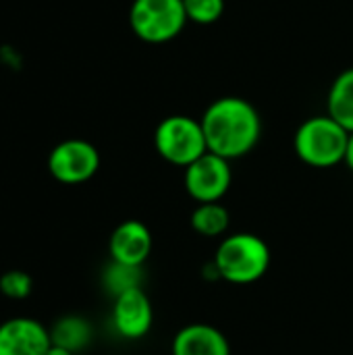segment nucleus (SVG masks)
Here are the masks:
<instances>
[{"mask_svg":"<svg viewBox=\"0 0 353 355\" xmlns=\"http://www.w3.org/2000/svg\"><path fill=\"white\" fill-rule=\"evenodd\" d=\"M104 285L112 293V297H117L129 289H137V287H141V268L112 262L104 272Z\"/></svg>","mask_w":353,"mask_h":355,"instance_id":"nucleus-15","label":"nucleus"},{"mask_svg":"<svg viewBox=\"0 0 353 355\" xmlns=\"http://www.w3.org/2000/svg\"><path fill=\"white\" fill-rule=\"evenodd\" d=\"M343 164H347V168L353 173V133L350 135V144H347V154H345V162Z\"/></svg>","mask_w":353,"mask_h":355,"instance_id":"nucleus-18","label":"nucleus"},{"mask_svg":"<svg viewBox=\"0 0 353 355\" xmlns=\"http://www.w3.org/2000/svg\"><path fill=\"white\" fill-rule=\"evenodd\" d=\"M33 281L23 270H8L0 277V293L8 300H25L31 293Z\"/></svg>","mask_w":353,"mask_h":355,"instance_id":"nucleus-17","label":"nucleus"},{"mask_svg":"<svg viewBox=\"0 0 353 355\" xmlns=\"http://www.w3.org/2000/svg\"><path fill=\"white\" fill-rule=\"evenodd\" d=\"M270 248L254 233H235L225 237L214 254V270L233 285H252L270 268Z\"/></svg>","mask_w":353,"mask_h":355,"instance_id":"nucleus-2","label":"nucleus"},{"mask_svg":"<svg viewBox=\"0 0 353 355\" xmlns=\"http://www.w3.org/2000/svg\"><path fill=\"white\" fill-rule=\"evenodd\" d=\"M154 248L152 231L141 220H125L121 223L108 241V252L112 262L137 266L141 268L146 260L150 258Z\"/></svg>","mask_w":353,"mask_h":355,"instance_id":"nucleus-10","label":"nucleus"},{"mask_svg":"<svg viewBox=\"0 0 353 355\" xmlns=\"http://www.w3.org/2000/svg\"><path fill=\"white\" fill-rule=\"evenodd\" d=\"M173 355H231V345L223 331L206 322L183 327L171 345Z\"/></svg>","mask_w":353,"mask_h":355,"instance_id":"nucleus-11","label":"nucleus"},{"mask_svg":"<svg viewBox=\"0 0 353 355\" xmlns=\"http://www.w3.org/2000/svg\"><path fill=\"white\" fill-rule=\"evenodd\" d=\"M183 183L189 198L198 204L221 202L233 183L231 162L212 152H206L185 168Z\"/></svg>","mask_w":353,"mask_h":355,"instance_id":"nucleus-7","label":"nucleus"},{"mask_svg":"<svg viewBox=\"0 0 353 355\" xmlns=\"http://www.w3.org/2000/svg\"><path fill=\"white\" fill-rule=\"evenodd\" d=\"M152 322H154L152 302L141 287L129 289L114 297L112 327L123 339L135 341L146 337L152 329Z\"/></svg>","mask_w":353,"mask_h":355,"instance_id":"nucleus-8","label":"nucleus"},{"mask_svg":"<svg viewBox=\"0 0 353 355\" xmlns=\"http://www.w3.org/2000/svg\"><path fill=\"white\" fill-rule=\"evenodd\" d=\"M154 148L162 160L181 168H187L208 152L202 123L187 114L162 119L154 131Z\"/></svg>","mask_w":353,"mask_h":355,"instance_id":"nucleus-4","label":"nucleus"},{"mask_svg":"<svg viewBox=\"0 0 353 355\" xmlns=\"http://www.w3.org/2000/svg\"><path fill=\"white\" fill-rule=\"evenodd\" d=\"M50 331L35 318L17 316L0 324V355H46Z\"/></svg>","mask_w":353,"mask_h":355,"instance_id":"nucleus-9","label":"nucleus"},{"mask_svg":"<svg viewBox=\"0 0 353 355\" xmlns=\"http://www.w3.org/2000/svg\"><path fill=\"white\" fill-rule=\"evenodd\" d=\"M350 135L352 133L329 114H316L298 127L293 150L295 156L312 168H333L345 162Z\"/></svg>","mask_w":353,"mask_h":355,"instance_id":"nucleus-3","label":"nucleus"},{"mask_svg":"<svg viewBox=\"0 0 353 355\" xmlns=\"http://www.w3.org/2000/svg\"><path fill=\"white\" fill-rule=\"evenodd\" d=\"M100 168V152L85 139H64L56 144L48 156L50 175L64 185L89 181Z\"/></svg>","mask_w":353,"mask_h":355,"instance_id":"nucleus-6","label":"nucleus"},{"mask_svg":"<svg viewBox=\"0 0 353 355\" xmlns=\"http://www.w3.org/2000/svg\"><path fill=\"white\" fill-rule=\"evenodd\" d=\"M187 25L183 0H133L129 27L146 44H166Z\"/></svg>","mask_w":353,"mask_h":355,"instance_id":"nucleus-5","label":"nucleus"},{"mask_svg":"<svg viewBox=\"0 0 353 355\" xmlns=\"http://www.w3.org/2000/svg\"><path fill=\"white\" fill-rule=\"evenodd\" d=\"M189 225L198 235L214 239V237H223L227 233V229L231 225V214L221 202L198 204L196 210L191 212Z\"/></svg>","mask_w":353,"mask_h":355,"instance_id":"nucleus-14","label":"nucleus"},{"mask_svg":"<svg viewBox=\"0 0 353 355\" xmlns=\"http://www.w3.org/2000/svg\"><path fill=\"white\" fill-rule=\"evenodd\" d=\"M46 355H75V354H73V352H69V349H64V347L50 345V349H48V354Z\"/></svg>","mask_w":353,"mask_h":355,"instance_id":"nucleus-19","label":"nucleus"},{"mask_svg":"<svg viewBox=\"0 0 353 355\" xmlns=\"http://www.w3.org/2000/svg\"><path fill=\"white\" fill-rule=\"evenodd\" d=\"M187 21L196 25H212L225 12V0H183Z\"/></svg>","mask_w":353,"mask_h":355,"instance_id":"nucleus-16","label":"nucleus"},{"mask_svg":"<svg viewBox=\"0 0 353 355\" xmlns=\"http://www.w3.org/2000/svg\"><path fill=\"white\" fill-rule=\"evenodd\" d=\"M327 114L353 133V67L341 71L327 96Z\"/></svg>","mask_w":353,"mask_h":355,"instance_id":"nucleus-12","label":"nucleus"},{"mask_svg":"<svg viewBox=\"0 0 353 355\" xmlns=\"http://www.w3.org/2000/svg\"><path fill=\"white\" fill-rule=\"evenodd\" d=\"M200 123L208 152L229 162L248 156L262 135V119L256 106L239 96L216 98L208 104Z\"/></svg>","mask_w":353,"mask_h":355,"instance_id":"nucleus-1","label":"nucleus"},{"mask_svg":"<svg viewBox=\"0 0 353 355\" xmlns=\"http://www.w3.org/2000/svg\"><path fill=\"white\" fill-rule=\"evenodd\" d=\"M92 335L94 333H92L89 322L81 316H64V318L56 320V324L50 329L52 345L64 347L73 354L87 347L92 341Z\"/></svg>","mask_w":353,"mask_h":355,"instance_id":"nucleus-13","label":"nucleus"}]
</instances>
